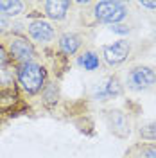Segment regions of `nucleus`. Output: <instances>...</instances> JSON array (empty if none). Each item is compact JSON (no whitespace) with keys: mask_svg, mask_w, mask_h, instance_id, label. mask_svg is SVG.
<instances>
[{"mask_svg":"<svg viewBox=\"0 0 156 158\" xmlns=\"http://www.w3.org/2000/svg\"><path fill=\"white\" fill-rule=\"evenodd\" d=\"M16 79H18L20 86L25 90L27 94H38L41 88H45V79H47V72L45 69L29 61V63H22L16 69Z\"/></svg>","mask_w":156,"mask_h":158,"instance_id":"nucleus-1","label":"nucleus"},{"mask_svg":"<svg viewBox=\"0 0 156 158\" xmlns=\"http://www.w3.org/2000/svg\"><path fill=\"white\" fill-rule=\"evenodd\" d=\"M127 15V9L122 2H99L95 4V18L104 23L115 25L120 20H124Z\"/></svg>","mask_w":156,"mask_h":158,"instance_id":"nucleus-2","label":"nucleus"},{"mask_svg":"<svg viewBox=\"0 0 156 158\" xmlns=\"http://www.w3.org/2000/svg\"><path fill=\"white\" fill-rule=\"evenodd\" d=\"M7 49H9V56L13 59H16L20 65L32 61V58L36 56V50L32 47V43L22 34H13L11 36L9 43H7Z\"/></svg>","mask_w":156,"mask_h":158,"instance_id":"nucleus-3","label":"nucleus"},{"mask_svg":"<svg viewBox=\"0 0 156 158\" xmlns=\"http://www.w3.org/2000/svg\"><path fill=\"white\" fill-rule=\"evenodd\" d=\"M156 83V72L151 67H135L127 74V88L146 90Z\"/></svg>","mask_w":156,"mask_h":158,"instance_id":"nucleus-4","label":"nucleus"},{"mask_svg":"<svg viewBox=\"0 0 156 158\" xmlns=\"http://www.w3.org/2000/svg\"><path fill=\"white\" fill-rule=\"evenodd\" d=\"M129 52H131V45H129V41H126V40H120V41H115L111 45H106L104 50H102L104 59H106L109 65L122 63L129 56Z\"/></svg>","mask_w":156,"mask_h":158,"instance_id":"nucleus-5","label":"nucleus"},{"mask_svg":"<svg viewBox=\"0 0 156 158\" xmlns=\"http://www.w3.org/2000/svg\"><path fill=\"white\" fill-rule=\"evenodd\" d=\"M27 32H29V36L34 41H38V43H47L50 40L54 38V27L50 25L49 22H45V20H32L29 25H27Z\"/></svg>","mask_w":156,"mask_h":158,"instance_id":"nucleus-6","label":"nucleus"},{"mask_svg":"<svg viewBox=\"0 0 156 158\" xmlns=\"http://www.w3.org/2000/svg\"><path fill=\"white\" fill-rule=\"evenodd\" d=\"M108 122H109V128L111 131L117 135V137L126 138L129 135V120H127L126 113L118 111V110H113V111H108Z\"/></svg>","mask_w":156,"mask_h":158,"instance_id":"nucleus-7","label":"nucleus"},{"mask_svg":"<svg viewBox=\"0 0 156 158\" xmlns=\"http://www.w3.org/2000/svg\"><path fill=\"white\" fill-rule=\"evenodd\" d=\"M58 45H59V50H61L63 54L74 56L79 50V47H81V36L74 34V32H65V34L59 38Z\"/></svg>","mask_w":156,"mask_h":158,"instance_id":"nucleus-8","label":"nucleus"},{"mask_svg":"<svg viewBox=\"0 0 156 158\" xmlns=\"http://www.w3.org/2000/svg\"><path fill=\"white\" fill-rule=\"evenodd\" d=\"M68 7H70V2L65 0H50V2H45V13L49 15L52 20H63L68 13Z\"/></svg>","mask_w":156,"mask_h":158,"instance_id":"nucleus-9","label":"nucleus"},{"mask_svg":"<svg viewBox=\"0 0 156 158\" xmlns=\"http://www.w3.org/2000/svg\"><path fill=\"white\" fill-rule=\"evenodd\" d=\"M122 94V86L118 83L117 77H109L106 81V85H102V88L97 90V99L101 101H106V99H111V97H117Z\"/></svg>","mask_w":156,"mask_h":158,"instance_id":"nucleus-10","label":"nucleus"},{"mask_svg":"<svg viewBox=\"0 0 156 158\" xmlns=\"http://www.w3.org/2000/svg\"><path fill=\"white\" fill-rule=\"evenodd\" d=\"M25 7L23 2L18 0H0V16H16Z\"/></svg>","mask_w":156,"mask_h":158,"instance_id":"nucleus-11","label":"nucleus"},{"mask_svg":"<svg viewBox=\"0 0 156 158\" xmlns=\"http://www.w3.org/2000/svg\"><path fill=\"white\" fill-rule=\"evenodd\" d=\"M77 65L84 70H95L99 69V56L95 52H84L83 56H79Z\"/></svg>","mask_w":156,"mask_h":158,"instance_id":"nucleus-12","label":"nucleus"},{"mask_svg":"<svg viewBox=\"0 0 156 158\" xmlns=\"http://www.w3.org/2000/svg\"><path fill=\"white\" fill-rule=\"evenodd\" d=\"M18 101L16 92L13 90H0V110H9Z\"/></svg>","mask_w":156,"mask_h":158,"instance_id":"nucleus-13","label":"nucleus"},{"mask_svg":"<svg viewBox=\"0 0 156 158\" xmlns=\"http://www.w3.org/2000/svg\"><path fill=\"white\" fill-rule=\"evenodd\" d=\"M43 102L47 106H52V104L58 102V88H56L54 83L45 85V88H43Z\"/></svg>","mask_w":156,"mask_h":158,"instance_id":"nucleus-14","label":"nucleus"},{"mask_svg":"<svg viewBox=\"0 0 156 158\" xmlns=\"http://www.w3.org/2000/svg\"><path fill=\"white\" fill-rule=\"evenodd\" d=\"M140 135L144 138H156V122H151V124H147L144 128L140 129Z\"/></svg>","mask_w":156,"mask_h":158,"instance_id":"nucleus-15","label":"nucleus"},{"mask_svg":"<svg viewBox=\"0 0 156 158\" xmlns=\"http://www.w3.org/2000/svg\"><path fill=\"white\" fill-rule=\"evenodd\" d=\"M137 158H156V146H146L138 153Z\"/></svg>","mask_w":156,"mask_h":158,"instance_id":"nucleus-16","label":"nucleus"},{"mask_svg":"<svg viewBox=\"0 0 156 158\" xmlns=\"http://www.w3.org/2000/svg\"><path fill=\"white\" fill-rule=\"evenodd\" d=\"M111 31H113V32H117V34H127V32H129V27L115 23V25H111Z\"/></svg>","mask_w":156,"mask_h":158,"instance_id":"nucleus-17","label":"nucleus"},{"mask_svg":"<svg viewBox=\"0 0 156 158\" xmlns=\"http://www.w3.org/2000/svg\"><path fill=\"white\" fill-rule=\"evenodd\" d=\"M7 61H9V54H7V52H6V49L0 45V67L7 65Z\"/></svg>","mask_w":156,"mask_h":158,"instance_id":"nucleus-18","label":"nucleus"},{"mask_svg":"<svg viewBox=\"0 0 156 158\" xmlns=\"http://www.w3.org/2000/svg\"><path fill=\"white\" fill-rule=\"evenodd\" d=\"M9 18H6V16H0V34L2 32H6V31L9 29Z\"/></svg>","mask_w":156,"mask_h":158,"instance_id":"nucleus-19","label":"nucleus"},{"mask_svg":"<svg viewBox=\"0 0 156 158\" xmlns=\"http://www.w3.org/2000/svg\"><path fill=\"white\" fill-rule=\"evenodd\" d=\"M140 6L147 9H156V2H140Z\"/></svg>","mask_w":156,"mask_h":158,"instance_id":"nucleus-20","label":"nucleus"}]
</instances>
